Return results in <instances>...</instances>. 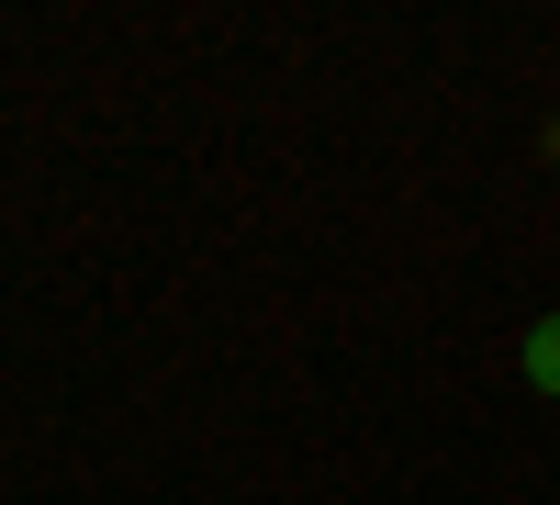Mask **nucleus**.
I'll return each instance as SVG.
<instances>
[{
    "mask_svg": "<svg viewBox=\"0 0 560 505\" xmlns=\"http://www.w3.org/2000/svg\"><path fill=\"white\" fill-rule=\"evenodd\" d=\"M516 359H527V382H538V393H560V314H538V326L516 337Z\"/></svg>",
    "mask_w": 560,
    "mask_h": 505,
    "instance_id": "f257e3e1",
    "label": "nucleus"
}]
</instances>
